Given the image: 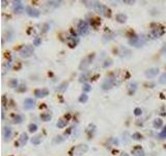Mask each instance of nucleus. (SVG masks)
<instances>
[{"instance_id": "f257e3e1", "label": "nucleus", "mask_w": 166, "mask_h": 156, "mask_svg": "<svg viewBox=\"0 0 166 156\" xmlns=\"http://www.w3.org/2000/svg\"><path fill=\"white\" fill-rule=\"evenodd\" d=\"M164 32H165V30H164V28L162 27L161 25L153 24L152 25L151 30H149V35L152 39H158V37H162V35H164Z\"/></svg>"}, {"instance_id": "f03ea898", "label": "nucleus", "mask_w": 166, "mask_h": 156, "mask_svg": "<svg viewBox=\"0 0 166 156\" xmlns=\"http://www.w3.org/2000/svg\"><path fill=\"white\" fill-rule=\"evenodd\" d=\"M87 151H88V146L85 144H81L74 147V148L71 150L70 154H71V156H81L86 153Z\"/></svg>"}, {"instance_id": "7ed1b4c3", "label": "nucleus", "mask_w": 166, "mask_h": 156, "mask_svg": "<svg viewBox=\"0 0 166 156\" xmlns=\"http://www.w3.org/2000/svg\"><path fill=\"white\" fill-rule=\"evenodd\" d=\"M94 10L100 14L101 16H104V17H109L110 16V10L107 8L106 5L102 4L100 2H94Z\"/></svg>"}, {"instance_id": "20e7f679", "label": "nucleus", "mask_w": 166, "mask_h": 156, "mask_svg": "<svg viewBox=\"0 0 166 156\" xmlns=\"http://www.w3.org/2000/svg\"><path fill=\"white\" fill-rule=\"evenodd\" d=\"M146 42V39L144 37V35H139V37H134L133 39H131V40L129 41V44L132 45V46H134V47H141V46H143L144 44H145Z\"/></svg>"}, {"instance_id": "39448f33", "label": "nucleus", "mask_w": 166, "mask_h": 156, "mask_svg": "<svg viewBox=\"0 0 166 156\" xmlns=\"http://www.w3.org/2000/svg\"><path fill=\"white\" fill-rule=\"evenodd\" d=\"M33 51H34V49H33L32 46L26 45V46H23V47L21 48L19 53H20V55L22 57H29L33 54Z\"/></svg>"}, {"instance_id": "423d86ee", "label": "nucleus", "mask_w": 166, "mask_h": 156, "mask_svg": "<svg viewBox=\"0 0 166 156\" xmlns=\"http://www.w3.org/2000/svg\"><path fill=\"white\" fill-rule=\"evenodd\" d=\"M115 85V80H114L113 76H110V77H107L106 79L103 81L102 83V89L104 91H108V89H112V87Z\"/></svg>"}, {"instance_id": "0eeeda50", "label": "nucleus", "mask_w": 166, "mask_h": 156, "mask_svg": "<svg viewBox=\"0 0 166 156\" xmlns=\"http://www.w3.org/2000/svg\"><path fill=\"white\" fill-rule=\"evenodd\" d=\"M88 31H89L88 23L86 21H80L79 24H78V33L80 35H85L88 33Z\"/></svg>"}, {"instance_id": "6e6552de", "label": "nucleus", "mask_w": 166, "mask_h": 156, "mask_svg": "<svg viewBox=\"0 0 166 156\" xmlns=\"http://www.w3.org/2000/svg\"><path fill=\"white\" fill-rule=\"evenodd\" d=\"M94 54H89V55H87V56H85L84 58L81 60V64H80V66H79L80 69L81 70L86 69L89 64H90V62H92V58H94Z\"/></svg>"}, {"instance_id": "1a4fd4ad", "label": "nucleus", "mask_w": 166, "mask_h": 156, "mask_svg": "<svg viewBox=\"0 0 166 156\" xmlns=\"http://www.w3.org/2000/svg\"><path fill=\"white\" fill-rule=\"evenodd\" d=\"M26 12H27L28 16L33 17V18H39L41 15L40 10H37V8H32V6H27V8H26Z\"/></svg>"}, {"instance_id": "9d476101", "label": "nucleus", "mask_w": 166, "mask_h": 156, "mask_svg": "<svg viewBox=\"0 0 166 156\" xmlns=\"http://www.w3.org/2000/svg\"><path fill=\"white\" fill-rule=\"evenodd\" d=\"M12 10L17 14H20L24 10V5L22 4L21 1H14V4H12Z\"/></svg>"}, {"instance_id": "9b49d317", "label": "nucleus", "mask_w": 166, "mask_h": 156, "mask_svg": "<svg viewBox=\"0 0 166 156\" xmlns=\"http://www.w3.org/2000/svg\"><path fill=\"white\" fill-rule=\"evenodd\" d=\"M159 74V69L158 68H151L147 71H145V76L147 78H154Z\"/></svg>"}, {"instance_id": "f8f14e48", "label": "nucleus", "mask_w": 166, "mask_h": 156, "mask_svg": "<svg viewBox=\"0 0 166 156\" xmlns=\"http://www.w3.org/2000/svg\"><path fill=\"white\" fill-rule=\"evenodd\" d=\"M34 105H35V102L33 99H31V98L25 99V101H24V108L25 109H27V110L32 109L33 107H34Z\"/></svg>"}, {"instance_id": "ddd939ff", "label": "nucleus", "mask_w": 166, "mask_h": 156, "mask_svg": "<svg viewBox=\"0 0 166 156\" xmlns=\"http://www.w3.org/2000/svg\"><path fill=\"white\" fill-rule=\"evenodd\" d=\"M49 94V91L47 89H35L34 95L37 97V98H44V97L48 96Z\"/></svg>"}, {"instance_id": "4468645a", "label": "nucleus", "mask_w": 166, "mask_h": 156, "mask_svg": "<svg viewBox=\"0 0 166 156\" xmlns=\"http://www.w3.org/2000/svg\"><path fill=\"white\" fill-rule=\"evenodd\" d=\"M67 42H68V44H69L70 47L74 48V47H76V45L79 43V39H78L77 37H68Z\"/></svg>"}, {"instance_id": "2eb2a0df", "label": "nucleus", "mask_w": 166, "mask_h": 156, "mask_svg": "<svg viewBox=\"0 0 166 156\" xmlns=\"http://www.w3.org/2000/svg\"><path fill=\"white\" fill-rule=\"evenodd\" d=\"M12 129L10 127H5L3 129V136H4V141H8L12 139Z\"/></svg>"}, {"instance_id": "dca6fc26", "label": "nucleus", "mask_w": 166, "mask_h": 156, "mask_svg": "<svg viewBox=\"0 0 166 156\" xmlns=\"http://www.w3.org/2000/svg\"><path fill=\"white\" fill-rule=\"evenodd\" d=\"M132 154L133 156H144V151L140 146H137L132 150Z\"/></svg>"}, {"instance_id": "f3484780", "label": "nucleus", "mask_w": 166, "mask_h": 156, "mask_svg": "<svg viewBox=\"0 0 166 156\" xmlns=\"http://www.w3.org/2000/svg\"><path fill=\"white\" fill-rule=\"evenodd\" d=\"M28 141V136L26 133H22L20 136V139H19V141H18V144L20 145V146H25V144L27 143Z\"/></svg>"}, {"instance_id": "a211bd4d", "label": "nucleus", "mask_w": 166, "mask_h": 156, "mask_svg": "<svg viewBox=\"0 0 166 156\" xmlns=\"http://www.w3.org/2000/svg\"><path fill=\"white\" fill-rule=\"evenodd\" d=\"M115 19H116V21L119 23H126L127 16L125 15V14H117L116 17H115Z\"/></svg>"}, {"instance_id": "6ab92c4d", "label": "nucleus", "mask_w": 166, "mask_h": 156, "mask_svg": "<svg viewBox=\"0 0 166 156\" xmlns=\"http://www.w3.org/2000/svg\"><path fill=\"white\" fill-rule=\"evenodd\" d=\"M68 122H69V121H68V119H60L59 121L57 122L56 126L58 127V128H63V127L67 126Z\"/></svg>"}, {"instance_id": "aec40b11", "label": "nucleus", "mask_w": 166, "mask_h": 156, "mask_svg": "<svg viewBox=\"0 0 166 156\" xmlns=\"http://www.w3.org/2000/svg\"><path fill=\"white\" fill-rule=\"evenodd\" d=\"M128 89H129L130 94H134L135 91H136V89H137V83L136 82H131V83L128 85Z\"/></svg>"}, {"instance_id": "412c9836", "label": "nucleus", "mask_w": 166, "mask_h": 156, "mask_svg": "<svg viewBox=\"0 0 166 156\" xmlns=\"http://www.w3.org/2000/svg\"><path fill=\"white\" fill-rule=\"evenodd\" d=\"M51 118H52V116H51V114L50 112H44V114H41V119L43 120V121L45 122H48L51 120Z\"/></svg>"}, {"instance_id": "4be33fe9", "label": "nucleus", "mask_w": 166, "mask_h": 156, "mask_svg": "<svg viewBox=\"0 0 166 156\" xmlns=\"http://www.w3.org/2000/svg\"><path fill=\"white\" fill-rule=\"evenodd\" d=\"M154 127L156 129H159V128H161L162 127V125H163V121H162L161 119H156L154 121Z\"/></svg>"}, {"instance_id": "5701e85b", "label": "nucleus", "mask_w": 166, "mask_h": 156, "mask_svg": "<svg viewBox=\"0 0 166 156\" xmlns=\"http://www.w3.org/2000/svg\"><path fill=\"white\" fill-rule=\"evenodd\" d=\"M8 85H10V87H12V89H16V87H18V80L17 79H10V81H8Z\"/></svg>"}, {"instance_id": "b1692460", "label": "nucleus", "mask_w": 166, "mask_h": 156, "mask_svg": "<svg viewBox=\"0 0 166 156\" xmlns=\"http://www.w3.org/2000/svg\"><path fill=\"white\" fill-rule=\"evenodd\" d=\"M41 141H42V136L41 135H37V136H34L32 139H31V141H32V144L34 145H39L41 143Z\"/></svg>"}, {"instance_id": "393cba45", "label": "nucleus", "mask_w": 166, "mask_h": 156, "mask_svg": "<svg viewBox=\"0 0 166 156\" xmlns=\"http://www.w3.org/2000/svg\"><path fill=\"white\" fill-rule=\"evenodd\" d=\"M87 100H88V96L86 94H82L79 98V102H81V103H85V102H87Z\"/></svg>"}, {"instance_id": "a878e982", "label": "nucleus", "mask_w": 166, "mask_h": 156, "mask_svg": "<svg viewBox=\"0 0 166 156\" xmlns=\"http://www.w3.org/2000/svg\"><path fill=\"white\" fill-rule=\"evenodd\" d=\"M48 4H49V6H54V8H57V6H59L60 1H49Z\"/></svg>"}, {"instance_id": "bb28decb", "label": "nucleus", "mask_w": 166, "mask_h": 156, "mask_svg": "<svg viewBox=\"0 0 166 156\" xmlns=\"http://www.w3.org/2000/svg\"><path fill=\"white\" fill-rule=\"evenodd\" d=\"M28 129H29V132H35L37 129V124H30L29 126H28Z\"/></svg>"}, {"instance_id": "cd10ccee", "label": "nucleus", "mask_w": 166, "mask_h": 156, "mask_svg": "<svg viewBox=\"0 0 166 156\" xmlns=\"http://www.w3.org/2000/svg\"><path fill=\"white\" fill-rule=\"evenodd\" d=\"M159 82L161 84H166V73H164V74L161 75L160 79H159Z\"/></svg>"}, {"instance_id": "c85d7f7f", "label": "nucleus", "mask_w": 166, "mask_h": 156, "mask_svg": "<svg viewBox=\"0 0 166 156\" xmlns=\"http://www.w3.org/2000/svg\"><path fill=\"white\" fill-rule=\"evenodd\" d=\"M133 139H136V141H140V139H142V135L140 133H138V132H135V133L133 134Z\"/></svg>"}, {"instance_id": "c756f323", "label": "nucleus", "mask_w": 166, "mask_h": 156, "mask_svg": "<svg viewBox=\"0 0 166 156\" xmlns=\"http://www.w3.org/2000/svg\"><path fill=\"white\" fill-rule=\"evenodd\" d=\"M41 43H42V39L41 37H35L34 40H33V45L34 46H40Z\"/></svg>"}, {"instance_id": "7c9ffc66", "label": "nucleus", "mask_w": 166, "mask_h": 156, "mask_svg": "<svg viewBox=\"0 0 166 156\" xmlns=\"http://www.w3.org/2000/svg\"><path fill=\"white\" fill-rule=\"evenodd\" d=\"M159 137L160 139H166V127H164V129L162 130V132L160 134H159Z\"/></svg>"}, {"instance_id": "2f4dec72", "label": "nucleus", "mask_w": 166, "mask_h": 156, "mask_svg": "<svg viewBox=\"0 0 166 156\" xmlns=\"http://www.w3.org/2000/svg\"><path fill=\"white\" fill-rule=\"evenodd\" d=\"M22 121H23V118L21 116H16L15 119H14V122H15V123H18V124L21 123Z\"/></svg>"}, {"instance_id": "473e14b6", "label": "nucleus", "mask_w": 166, "mask_h": 156, "mask_svg": "<svg viewBox=\"0 0 166 156\" xmlns=\"http://www.w3.org/2000/svg\"><path fill=\"white\" fill-rule=\"evenodd\" d=\"M83 91H84V92H89V91H92V87H90L89 84L85 83L84 85H83Z\"/></svg>"}, {"instance_id": "72a5a7b5", "label": "nucleus", "mask_w": 166, "mask_h": 156, "mask_svg": "<svg viewBox=\"0 0 166 156\" xmlns=\"http://www.w3.org/2000/svg\"><path fill=\"white\" fill-rule=\"evenodd\" d=\"M134 114H135V116H140V114H142L141 108H139V107H137V108H135V110H134Z\"/></svg>"}, {"instance_id": "f704fd0d", "label": "nucleus", "mask_w": 166, "mask_h": 156, "mask_svg": "<svg viewBox=\"0 0 166 156\" xmlns=\"http://www.w3.org/2000/svg\"><path fill=\"white\" fill-rule=\"evenodd\" d=\"M20 87H21V89H17L18 92H24V91H26V87H25L24 84H22Z\"/></svg>"}, {"instance_id": "c9c22d12", "label": "nucleus", "mask_w": 166, "mask_h": 156, "mask_svg": "<svg viewBox=\"0 0 166 156\" xmlns=\"http://www.w3.org/2000/svg\"><path fill=\"white\" fill-rule=\"evenodd\" d=\"M161 97L163 99H166V89H164L163 92L161 93Z\"/></svg>"}, {"instance_id": "e433bc0d", "label": "nucleus", "mask_w": 166, "mask_h": 156, "mask_svg": "<svg viewBox=\"0 0 166 156\" xmlns=\"http://www.w3.org/2000/svg\"><path fill=\"white\" fill-rule=\"evenodd\" d=\"M124 3H129V4H134V3H135V1H128V0H125Z\"/></svg>"}, {"instance_id": "4c0bfd02", "label": "nucleus", "mask_w": 166, "mask_h": 156, "mask_svg": "<svg viewBox=\"0 0 166 156\" xmlns=\"http://www.w3.org/2000/svg\"><path fill=\"white\" fill-rule=\"evenodd\" d=\"M162 52H164V53H166V45H164L163 49H162Z\"/></svg>"}, {"instance_id": "58836bf2", "label": "nucleus", "mask_w": 166, "mask_h": 156, "mask_svg": "<svg viewBox=\"0 0 166 156\" xmlns=\"http://www.w3.org/2000/svg\"><path fill=\"white\" fill-rule=\"evenodd\" d=\"M121 156H129V154H127V153H122V154H121Z\"/></svg>"}]
</instances>
